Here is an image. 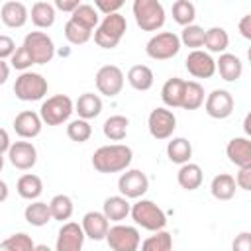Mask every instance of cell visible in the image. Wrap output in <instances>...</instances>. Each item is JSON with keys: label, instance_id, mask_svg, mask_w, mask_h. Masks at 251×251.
<instances>
[{"label": "cell", "instance_id": "36", "mask_svg": "<svg viewBox=\"0 0 251 251\" xmlns=\"http://www.w3.org/2000/svg\"><path fill=\"white\" fill-rule=\"evenodd\" d=\"M69 20H73V22H76V24L88 27V29H94V27H98V24H100L98 12H96V8H94L92 4H78V8L71 14Z\"/></svg>", "mask_w": 251, "mask_h": 251}, {"label": "cell", "instance_id": "30", "mask_svg": "<svg viewBox=\"0 0 251 251\" xmlns=\"http://www.w3.org/2000/svg\"><path fill=\"white\" fill-rule=\"evenodd\" d=\"M153 71L147 67V65H133L129 71H127V82L131 84V88L139 90V92H145L153 86Z\"/></svg>", "mask_w": 251, "mask_h": 251}, {"label": "cell", "instance_id": "39", "mask_svg": "<svg viewBox=\"0 0 251 251\" xmlns=\"http://www.w3.org/2000/svg\"><path fill=\"white\" fill-rule=\"evenodd\" d=\"M33 247H35L33 239L24 231L12 233L0 243V251H33Z\"/></svg>", "mask_w": 251, "mask_h": 251}, {"label": "cell", "instance_id": "2", "mask_svg": "<svg viewBox=\"0 0 251 251\" xmlns=\"http://www.w3.org/2000/svg\"><path fill=\"white\" fill-rule=\"evenodd\" d=\"M126 31H127L126 18L120 12L118 14H110V16H104V20L94 29V41L102 49H114L122 41Z\"/></svg>", "mask_w": 251, "mask_h": 251}, {"label": "cell", "instance_id": "23", "mask_svg": "<svg viewBox=\"0 0 251 251\" xmlns=\"http://www.w3.org/2000/svg\"><path fill=\"white\" fill-rule=\"evenodd\" d=\"M129 210H131V204L124 196H110L104 200V206H102V214L106 216L108 222L126 220L129 216Z\"/></svg>", "mask_w": 251, "mask_h": 251}, {"label": "cell", "instance_id": "14", "mask_svg": "<svg viewBox=\"0 0 251 251\" xmlns=\"http://www.w3.org/2000/svg\"><path fill=\"white\" fill-rule=\"evenodd\" d=\"M84 231L76 222H65L57 233L55 251H82Z\"/></svg>", "mask_w": 251, "mask_h": 251}, {"label": "cell", "instance_id": "50", "mask_svg": "<svg viewBox=\"0 0 251 251\" xmlns=\"http://www.w3.org/2000/svg\"><path fill=\"white\" fill-rule=\"evenodd\" d=\"M10 135H8V131L6 129H2L0 127V155H4L8 149H10Z\"/></svg>", "mask_w": 251, "mask_h": 251}, {"label": "cell", "instance_id": "29", "mask_svg": "<svg viewBox=\"0 0 251 251\" xmlns=\"http://www.w3.org/2000/svg\"><path fill=\"white\" fill-rule=\"evenodd\" d=\"M24 218H25V222H27L29 226H35V227L47 226V224L51 222L49 204H47V202H41V200H33L31 204L25 206Z\"/></svg>", "mask_w": 251, "mask_h": 251}, {"label": "cell", "instance_id": "16", "mask_svg": "<svg viewBox=\"0 0 251 251\" xmlns=\"http://www.w3.org/2000/svg\"><path fill=\"white\" fill-rule=\"evenodd\" d=\"M10 163L20 171H29L37 163V149L29 141H16L8 149Z\"/></svg>", "mask_w": 251, "mask_h": 251}, {"label": "cell", "instance_id": "19", "mask_svg": "<svg viewBox=\"0 0 251 251\" xmlns=\"http://www.w3.org/2000/svg\"><path fill=\"white\" fill-rule=\"evenodd\" d=\"M226 155L235 167H251V141L247 137H233L226 145Z\"/></svg>", "mask_w": 251, "mask_h": 251}, {"label": "cell", "instance_id": "35", "mask_svg": "<svg viewBox=\"0 0 251 251\" xmlns=\"http://www.w3.org/2000/svg\"><path fill=\"white\" fill-rule=\"evenodd\" d=\"M73 200L71 196L67 194H57L51 198L49 202V212H51V220H57V222H67L71 216H73Z\"/></svg>", "mask_w": 251, "mask_h": 251}, {"label": "cell", "instance_id": "21", "mask_svg": "<svg viewBox=\"0 0 251 251\" xmlns=\"http://www.w3.org/2000/svg\"><path fill=\"white\" fill-rule=\"evenodd\" d=\"M216 71L226 82H235L243 73V63L233 53H222L220 59L216 61Z\"/></svg>", "mask_w": 251, "mask_h": 251}, {"label": "cell", "instance_id": "40", "mask_svg": "<svg viewBox=\"0 0 251 251\" xmlns=\"http://www.w3.org/2000/svg\"><path fill=\"white\" fill-rule=\"evenodd\" d=\"M65 37H67V41L73 43V45H84V43L92 37V29H88V27H84V25H80V24L69 20V22L65 24Z\"/></svg>", "mask_w": 251, "mask_h": 251}, {"label": "cell", "instance_id": "31", "mask_svg": "<svg viewBox=\"0 0 251 251\" xmlns=\"http://www.w3.org/2000/svg\"><path fill=\"white\" fill-rule=\"evenodd\" d=\"M204 104V86L196 80H184V92H182V104L184 110H198Z\"/></svg>", "mask_w": 251, "mask_h": 251}, {"label": "cell", "instance_id": "10", "mask_svg": "<svg viewBox=\"0 0 251 251\" xmlns=\"http://www.w3.org/2000/svg\"><path fill=\"white\" fill-rule=\"evenodd\" d=\"M147 127L155 139H169L176 129V116L169 108H155L147 118Z\"/></svg>", "mask_w": 251, "mask_h": 251}, {"label": "cell", "instance_id": "51", "mask_svg": "<svg viewBox=\"0 0 251 251\" xmlns=\"http://www.w3.org/2000/svg\"><path fill=\"white\" fill-rule=\"evenodd\" d=\"M8 76H10V65L0 59V86L8 80Z\"/></svg>", "mask_w": 251, "mask_h": 251}, {"label": "cell", "instance_id": "41", "mask_svg": "<svg viewBox=\"0 0 251 251\" xmlns=\"http://www.w3.org/2000/svg\"><path fill=\"white\" fill-rule=\"evenodd\" d=\"M204 33H206V29L204 27H200V25H196V24H190V25H186L184 29H182V33H180V45H186V47H190L192 51H196L198 47H202L204 45Z\"/></svg>", "mask_w": 251, "mask_h": 251}, {"label": "cell", "instance_id": "45", "mask_svg": "<svg viewBox=\"0 0 251 251\" xmlns=\"http://www.w3.org/2000/svg\"><path fill=\"white\" fill-rule=\"evenodd\" d=\"M231 251H251V233L241 231L239 235H235V239L231 241Z\"/></svg>", "mask_w": 251, "mask_h": 251}, {"label": "cell", "instance_id": "34", "mask_svg": "<svg viewBox=\"0 0 251 251\" xmlns=\"http://www.w3.org/2000/svg\"><path fill=\"white\" fill-rule=\"evenodd\" d=\"M204 45L212 53H226V49L229 45V35H227V31L224 27L214 25V27L206 29V33H204Z\"/></svg>", "mask_w": 251, "mask_h": 251}, {"label": "cell", "instance_id": "24", "mask_svg": "<svg viewBox=\"0 0 251 251\" xmlns=\"http://www.w3.org/2000/svg\"><path fill=\"white\" fill-rule=\"evenodd\" d=\"M202 178H204V173H202L200 165H196V163H184V165H180V169L176 173V180H178L180 188H184V190L200 188Z\"/></svg>", "mask_w": 251, "mask_h": 251}, {"label": "cell", "instance_id": "20", "mask_svg": "<svg viewBox=\"0 0 251 251\" xmlns=\"http://www.w3.org/2000/svg\"><path fill=\"white\" fill-rule=\"evenodd\" d=\"M0 18H2L4 25L16 29V27H24V25H25V22H27V18H29V12H27L25 4L16 2V0H10V2H4V4H2Z\"/></svg>", "mask_w": 251, "mask_h": 251}, {"label": "cell", "instance_id": "32", "mask_svg": "<svg viewBox=\"0 0 251 251\" xmlns=\"http://www.w3.org/2000/svg\"><path fill=\"white\" fill-rule=\"evenodd\" d=\"M127 126H129V120H127L126 116L116 114V116H110V118L104 122L102 131H104V135H106L110 141H122V139H126V135H127Z\"/></svg>", "mask_w": 251, "mask_h": 251}, {"label": "cell", "instance_id": "47", "mask_svg": "<svg viewBox=\"0 0 251 251\" xmlns=\"http://www.w3.org/2000/svg\"><path fill=\"white\" fill-rule=\"evenodd\" d=\"M14 51H16L14 39H12L10 35H0V59L4 61V59H8V57H12Z\"/></svg>", "mask_w": 251, "mask_h": 251}, {"label": "cell", "instance_id": "8", "mask_svg": "<svg viewBox=\"0 0 251 251\" xmlns=\"http://www.w3.org/2000/svg\"><path fill=\"white\" fill-rule=\"evenodd\" d=\"M178 51H180V39L173 31H159L145 45V53L155 61L173 59Z\"/></svg>", "mask_w": 251, "mask_h": 251}, {"label": "cell", "instance_id": "5", "mask_svg": "<svg viewBox=\"0 0 251 251\" xmlns=\"http://www.w3.org/2000/svg\"><path fill=\"white\" fill-rule=\"evenodd\" d=\"M73 112H75L73 100L67 94H55V96H49L41 104L39 118L47 126H61V124H65L71 118Z\"/></svg>", "mask_w": 251, "mask_h": 251}, {"label": "cell", "instance_id": "55", "mask_svg": "<svg viewBox=\"0 0 251 251\" xmlns=\"http://www.w3.org/2000/svg\"><path fill=\"white\" fill-rule=\"evenodd\" d=\"M2 169H4V157L0 155V171H2Z\"/></svg>", "mask_w": 251, "mask_h": 251}, {"label": "cell", "instance_id": "49", "mask_svg": "<svg viewBox=\"0 0 251 251\" xmlns=\"http://www.w3.org/2000/svg\"><path fill=\"white\" fill-rule=\"evenodd\" d=\"M239 31L245 39H251V14H245L239 20Z\"/></svg>", "mask_w": 251, "mask_h": 251}, {"label": "cell", "instance_id": "9", "mask_svg": "<svg viewBox=\"0 0 251 251\" xmlns=\"http://www.w3.org/2000/svg\"><path fill=\"white\" fill-rule=\"evenodd\" d=\"M106 241H108L110 251H137L139 243H141V237H139L137 227L116 224L108 229Z\"/></svg>", "mask_w": 251, "mask_h": 251}, {"label": "cell", "instance_id": "37", "mask_svg": "<svg viewBox=\"0 0 251 251\" xmlns=\"http://www.w3.org/2000/svg\"><path fill=\"white\" fill-rule=\"evenodd\" d=\"M171 10H173V20L182 27L190 25L196 18V8L190 0H176V2H173Z\"/></svg>", "mask_w": 251, "mask_h": 251}, {"label": "cell", "instance_id": "27", "mask_svg": "<svg viewBox=\"0 0 251 251\" xmlns=\"http://www.w3.org/2000/svg\"><path fill=\"white\" fill-rule=\"evenodd\" d=\"M210 192L216 200H231L235 196V180L227 173H220L210 182Z\"/></svg>", "mask_w": 251, "mask_h": 251}, {"label": "cell", "instance_id": "54", "mask_svg": "<svg viewBox=\"0 0 251 251\" xmlns=\"http://www.w3.org/2000/svg\"><path fill=\"white\" fill-rule=\"evenodd\" d=\"M33 251H51V249H49L47 245H35V247H33Z\"/></svg>", "mask_w": 251, "mask_h": 251}, {"label": "cell", "instance_id": "13", "mask_svg": "<svg viewBox=\"0 0 251 251\" xmlns=\"http://www.w3.org/2000/svg\"><path fill=\"white\" fill-rule=\"evenodd\" d=\"M233 96L224 90V88H216L212 90L208 96H206V102H204V110L210 118L214 120H226L231 116L233 112Z\"/></svg>", "mask_w": 251, "mask_h": 251}, {"label": "cell", "instance_id": "17", "mask_svg": "<svg viewBox=\"0 0 251 251\" xmlns=\"http://www.w3.org/2000/svg\"><path fill=\"white\" fill-rule=\"evenodd\" d=\"M43 122L39 118V114L31 112V110H24L14 118V131L22 137V139H33L41 133Z\"/></svg>", "mask_w": 251, "mask_h": 251}, {"label": "cell", "instance_id": "44", "mask_svg": "<svg viewBox=\"0 0 251 251\" xmlns=\"http://www.w3.org/2000/svg\"><path fill=\"white\" fill-rule=\"evenodd\" d=\"M124 6L122 0H94V8L96 12L100 10L104 16H110V14H118V10Z\"/></svg>", "mask_w": 251, "mask_h": 251}, {"label": "cell", "instance_id": "1", "mask_svg": "<svg viewBox=\"0 0 251 251\" xmlns=\"http://www.w3.org/2000/svg\"><path fill=\"white\" fill-rule=\"evenodd\" d=\"M131 161H133V151L124 143L102 145L92 155V167L104 175L126 171L131 165Z\"/></svg>", "mask_w": 251, "mask_h": 251}, {"label": "cell", "instance_id": "3", "mask_svg": "<svg viewBox=\"0 0 251 251\" xmlns=\"http://www.w3.org/2000/svg\"><path fill=\"white\" fill-rule=\"evenodd\" d=\"M129 214H131L133 222L147 231H161L167 226V214L153 200L139 198L135 204H131Z\"/></svg>", "mask_w": 251, "mask_h": 251}, {"label": "cell", "instance_id": "28", "mask_svg": "<svg viewBox=\"0 0 251 251\" xmlns=\"http://www.w3.org/2000/svg\"><path fill=\"white\" fill-rule=\"evenodd\" d=\"M167 155L173 163L176 165H184V163H190V157H192V143L186 139V137H173L169 143H167Z\"/></svg>", "mask_w": 251, "mask_h": 251}, {"label": "cell", "instance_id": "33", "mask_svg": "<svg viewBox=\"0 0 251 251\" xmlns=\"http://www.w3.org/2000/svg\"><path fill=\"white\" fill-rule=\"evenodd\" d=\"M31 22L39 29H47L55 24V8L49 2H35L31 6Z\"/></svg>", "mask_w": 251, "mask_h": 251}, {"label": "cell", "instance_id": "22", "mask_svg": "<svg viewBox=\"0 0 251 251\" xmlns=\"http://www.w3.org/2000/svg\"><path fill=\"white\" fill-rule=\"evenodd\" d=\"M75 112L78 114L80 120L88 122V120L100 116V112H102V98L98 94H94V92H84L75 102Z\"/></svg>", "mask_w": 251, "mask_h": 251}, {"label": "cell", "instance_id": "6", "mask_svg": "<svg viewBox=\"0 0 251 251\" xmlns=\"http://www.w3.org/2000/svg\"><path fill=\"white\" fill-rule=\"evenodd\" d=\"M14 94L22 102H33L41 100L47 94V78L39 73L25 71L22 73L14 82Z\"/></svg>", "mask_w": 251, "mask_h": 251}, {"label": "cell", "instance_id": "43", "mask_svg": "<svg viewBox=\"0 0 251 251\" xmlns=\"http://www.w3.org/2000/svg\"><path fill=\"white\" fill-rule=\"evenodd\" d=\"M10 63H12L14 69H18V71H22V73H25V71L33 65V61H31V57H29V53L25 51L24 45L14 51V55L10 57Z\"/></svg>", "mask_w": 251, "mask_h": 251}, {"label": "cell", "instance_id": "53", "mask_svg": "<svg viewBox=\"0 0 251 251\" xmlns=\"http://www.w3.org/2000/svg\"><path fill=\"white\" fill-rule=\"evenodd\" d=\"M249 122H251V116L247 114V116H245V122H243V129H245V135H249V133H251V126H249Z\"/></svg>", "mask_w": 251, "mask_h": 251}, {"label": "cell", "instance_id": "4", "mask_svg": "<svg viewBox=\"0 0 251 251\" xmlns=\"http://www.w3.org/2000/svg\"><path fill=\"white\" fill-rule=\"evenodd\" d=\"M131 10L135 24L143 31H157L165 24V8L159 0H135Z\"/></svg>", "mask_w": 251, "mask_h": 251}, {"label": "cell", "instance_id": "15", "mask_svg": "<svg viewBox=\"0 0 251 251\" xmlns=\"http://www.w3.org/2000/svg\"><path fill=\"white\" fill-rule=\"evenodd\" d=\"M184 67L194 78H210L216 73V61L212 59L210 53L200 51V49L188 53V57L184 61Z\"/></svg>", "mask_w": 251, "mask_h": 251}, {"label": "cell", "instance_id": "11", "mask_svg": "<svg viewBox=\"0 0 251 251\" xmlns=\"http://www.w3.org/2000/svg\"><path fill=\"white\" fill-rule=\"evenodd\" d=\"M96 88L100 94L114 98L124 88V73L116 65H104L96 73Z\"/></svg>", "mask_w": 251, "mask_h": 251}, {"label": "cell", "instance_id": "48", "mask_svg": "<svg viewBox=\"0 0 251 251\" xmlns=\"http://www.w3.org/2000/svg\"><path fill=\"white\" fill-rule=\"evenodd\" d=\"M78 0H55V4H53V8H57V10H61V12H69V14H73L76 8H78Z\"/></svg>", "mask_w": 251, "mask_h": 251}, {"label": "cell", "instance_id": "26", "mask_svg": "<svg viewBox=\"0 0 251 251\" xmlns=\"http://www.w3.org/2000/svg\"><path fill=\"white\" fill-rule=\"evenodd\" d=\"M16 190H18V194L24 198V200H37L39 196H41V192H43V182H41V178L37 176V175H33V173H25V175H22L20 178H18V184H16Z\"/></svg>", "mask_w": 251, "mask_h": 251}, {"label": "cell", "instance_id": "12", "mask_svg": "<svg viewBox=\"0 0 251 251\" xmlns=\"http://www.w3.org/2000/svg\"><path fill=\"white\" fill-rule=\"evenodd\" d=\"M149 188V178L139 169H129L118 178V190L124 198H141Z\"/></svg>", "mask_w": 251, "mask_h": 251}, {"label": "cell", "instance_id": "52", "mask_svg": "<svg viewBox=\"0 0 251 251\" xmlns=\"http://www.w3.org/2000/svg\"><path fill=\"white\" fill-rule=\"evenodd\" d=\"M8 192H10V190H8V184H6L4 180H0V202H4V200L8 198Z\"/></svg>", "mask_w": 251, "mask_h": 251}, {"label": "cell", "instance_id": "38", "mask_svg": "<svg viewBox=\"0 0 251 251\" xmlns=\"http://www.w3.org/2000/svg\"><path fill=\"white\" fill-rule=\"evenodd\" d=\"M141 251H173V235L165 229L153 231V235L141 243Z\"/></svg>", "mask_w": 251, "mask_h": 251}, {"label": "cell", "instance_id": "25", "mask_svg": "<svg viewBox=\"0 0 251 251\" xmlns=\"http://www.w3.org/2000/svg\"><path fill=\"white\" fill-rule=\"evenodd\" d=\"M182 92H184V80L178 76L169 78L161 88V100L167 108H180L182 104Z\"/></svg>", "mask_w": 251, "mask_h": 251}, {"label": "cell", "instance_id": "7", "mask_svg": "<svg viewBox=\"0 0 251 251\" xmlns=\"http://www.w3.org/2000/svg\"><path fill=\"white\" fill-rule=\"evenodd\" d=\"M24 47L33 65H47L55 57V43L45 31H31L24 37Z\"/></svg>", "mask_w": 251, "mask_h": 251}, {"label": "cell", "instance_id": "18", "mask_svg": "<svg viewBox=\"0 0 251 251\" xmlns=\"http://www.w3.org/2000/svg\"><path fill=\"white\" fill-rule=\"evenodd\" d=\"M80 227L84 231V237L100 241V239H106V233L110 229V222L106 220V216L102 212H86L82 216Z\"/></svg>", "mask_w": 251, "mask_h": 251}, {"label": "cell", "instance_id": "46", "mask_svg": "<svg viewBox=\"0 0 251 251\" xmlns=\"http://www.w3.org/2000/svg\"><path fill=\"white\" fill-rule=\"evenodd\" d=\"M233 180L241 190H251V167H241Z\"/></svg>", "mask_w": 251, "mask_h": 251}, {"label": "cell", "instance_id": "42", "mask_svg": "<svg viewBox=\"0 0 251 251\" xmlns=\"http://www.w3.org/2000/svg\"><path fill=\"white\" fill-rule=\"evenodd\" d=\"M67 135H69V139L71 141H76V143H84V141H88L90 139V135H92V126L86 122V120H73V122H69V126H67Z\"/></svg>", "mask_w": 251, "mask_h": 251}]
</instances>
